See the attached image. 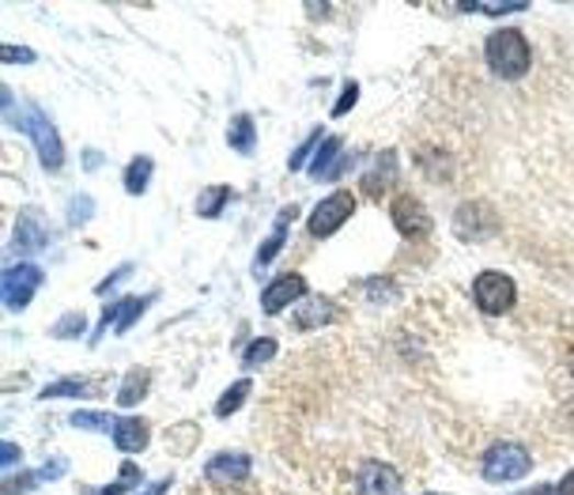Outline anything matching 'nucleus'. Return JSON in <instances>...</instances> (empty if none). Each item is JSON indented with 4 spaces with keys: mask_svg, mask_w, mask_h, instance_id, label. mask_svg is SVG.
I'll return each instance as SVG.
<instances>
[{
    "mask_svg": "<svg viewBox=\"0 0 574 495\" xmlns=\"http://www.w3.org/2000/svg\"><path fill=\"white\" fill-rule=\"evenodd\" d=\"M80 394H91L88 379H65V382H54V386L42 390V401H54V397H80Z\"/></svg>",
    "mask_w": 574,
    "mask_h": 495,
    "instance_id": "4be33fe9",
    "label": "nucleus"
},
{
    "mask_svg": "<svg viewBox=\"0 0 574 495\" xmlns=\"http://www.w3.org/2000/svg\"><path fill=\"white\" fill-rule=\"evenodd\" d=\"M487 54V65H492L495 76H503V80H521V76L529 72V65H533V54H529V42L521 38V31H495L492 38H487L484 46Z\"/></svg>",
    "mask_w": 574,
    "mask_h": 495,
    "instance_id": "f257e3e1",
    "label": "nucleus"
},
{
    "mask_svg": "<svg viewBox=\"0 0 574 495\" xmlns=\"http://www.w3.org/2000/svg\"><path fill=\"white\" fill-rule=\"evenodd\" d=\"M230 148L243 151V156H250V151H254V122H250V114H238L235 122H230Z\"/></svg>",
    "mask_w": 574,
    "mask_h": 495,
    "instance_id": "6ab92c4d",
    "label": "nucleus"
},
{
    "mask_svg": "<svg viewBox=\"0 0 574 495\" xmlns=\"http://www.w3.org/2000/svg\"><path fill=\"white\" fill-rule=\"evenodd\" d=\"M299 299H306V280L295 277V272H288V277L272 280V284L265 288L261 311H265V314H280L288 303H299Z\"/></svg>",
    "mask_w": 574,
    "mask_h": 495,
    "instance_id": "6e6552de",
    "label": "nucleus"
},
{
    "mask_svg": "<svg viewBox=\"0 0 574 495\" xmlns=\"http://www.w3.org/2000/svg\"><path fill=\"white\" fill-rule=\"evenodd\" d=\"M15 243H20V250H42V246L49 243V232H46V224H42V216L38 212H23L20 216V235H15Z\"/></svg>",
    "mask_w": 574,
    "mask_h": 495,
    "instance_id": "ddd939ff",
    "label": "nucleus"
},
{
    "mask_svg": "<svg viewBox=\"0 0 574 495\" xmlns=\"http://www.w3.org/2000/svg\"><path fill=\"white\" fill-rule=\"evenodd\" d=\"M560 495H574V469L560 481Z\"/></svg>",
    "mask_w": 574,
    "mask_h": 495,
    "instance_id": "f704fd0d",
    "label": "nucleus"
},
{
    "mask_svg": "<svg viewBox=\"0 0 574 495\" xmlns=\"http://www.w3.org/2000/svg\"><path fill=\"white\" fill-rule=\"evenodd\" d=\"M148 382H151V374L144 371V367H133V371L125 374V386L117 390V405H122V408H133L140 397H148Z\"/></svg>",
    "mask_w": 574,
    "mask_h": 495,
    "instance_id": "2eb2a0df",
    "label": "nucleus"
},
{
    "mask_svg": "<svg viewBox=\"0 0 574 495\" xmlns=\"http://www.w3.org/2000/svg\"><path fill=\"white\" fill-rule=\"evenodd\" d=\"M144 306H148V299H122V303L110 306V311L102 314L99 329H117V333H125V329L133 326V322L144 314Z\"/></svg>",
    "mask_w": 574,
    "mask_h": 495,
    "instance_id": "f8f14e48",
    "label": "nucleus"
},
{
    "mask_svg": "<svg viewBox=\"0 0 574 495\" xmlns=\"http://www.w3.org/2000/svg\"><path fill=\"white\" fill-rule=\"evenodd\" d=\"M167 488H170V481H159L156 488H151V492H144V495H162V492H167Z\"/></svg>",
    "mask_w": 574,
    "mask_h": 495,
    "instance_id": "c9c22d12",
    "label": "nucleus"
},
{
    "mask_svg": "<svg viewBox=\"0 0 574 495\" xmlns=\"http://www.w3.org/2000/svg\"><path fill=\"white\" fill-rule=\"evenodd\" d=\"M333 318V303L329 299H306V306H299L295 311V329H314V326H322V322H329Z\"/></svg>",
    "mask_w": 574,
    "mask_h": 495,
    "instance_id": "dca6fc26",
    "label": "nucleus"
},
{
    "mask_svg": "<svg viewBox=\"0 0 574 495\" xmlns=\"http://www.w3.org/2000/svg\"><path fill=\"white\" fill-rule=\"evenodd\" d=\"M461 12H480V15H510V12H526V0H510V4H461Z\"/></svg>",
    "mask_w": 574,
    "mask_h": 495,
    "instance_id": "b1692460",
    "label": "nucleus"
},
{
    "mask_svg": "<svg viewBox=\"0 0 574 495\" xmlns=\"http://www.w3.org/2000/svg\"><path fill=\"white\" fill-rule=\"evenodd\" d=\"M136 481H140V469H136L133 462H128V465L122 469V476H117L114 484H106V488H102V495H122V492L133 488Z\"/></svg>",
    "mask_w": 574,
    "mask_h": 495,
    "instance_id": "a878e982",
    "label": "nucleus"
},
{
    "mask_svg": "<svg viewBox=\"0 0 574 495\" xmlns=\"http://www.w3.org/2000/svg\"><path fill=\"white\" fill-rule=\"evenodd\" d=\"M20 61H34V54L31 49H23V46H4V65H20Z\"/></svg>",
    "mask_w": 574,
    "mask_h": 495,
    "instance_id": "2f4dec72",
    "label": "nucleus"
},
{
    "mask_svg": "<svg viewBox=\"0 0 574 495\" xmlns=\"http://www.w3.org/2000/svg\"><path fill=\"white\" fill-rule=\"evenodd\" d=\"M291 216H295V212H280V220H277V227H272V235L265 238L261 243V250H257V269H265V265H269L272 258H277L280 254V246L288 243V224H291Z\"/></svg>",
    "mask_w": 574,
    "mask_h": 495,
    "instance_id": "4468645a",
    "label": "nucleus"
},
{
    "mask_svg": "<svg viewBox=\"0 0 574 495\" xmlns=\"http://www.w3.org/2000/svg\"><path fill=\"white\" fill-rule=\"evenodd\" d=\"M72 424H76V428H91V431H106V428L114 431V424H110L102 413H76Z\"/></svg>",
    "mask_w": 574,
    "mask_h": 495,
    "instance_id": "bb28decb",
    "label": "nucleus"
},
{
    "mask_svg": "<svg viewBox=\"0 0 574 495\" xmlns=\"http://www.w3.org/2000/svg\"><path fill=\"white\" fill-rule=\"evenodd\" d=\"M83 329H88V318H80V314H68L61 326L54 329V337H76V333H83Z\"/></svg>",
    "mask_w": 574,
    "mask_h": 495,
    "instance_id": "c85d7f7f",
    "label": "nucleus"
},
{
    "mask_svg": "<svg viewBox=\"0 0 574 495\" xmlns=\"http://www.w3.org/2000/svg\"><path fill=\"white\" fill-rule=\"evenodd\" d=\"M148 182H151V159L148 156H136L133 164H128V170H125V190L133 193V198H140V193L148 190Z\"/></svg>",
    "mask_w": 574,
    "mask_h": 495,
    "instance_id": "f3484780",
    "label": "nucleus"
},
{
    "mask_svg": "<svg viewBox=\"0 0 574 495\" xmlns=\"http://www.w3.org/2000/svg\"><path fill=\"white\" fill-rule=\"evenodd\" d=\"M114 442L117 450H125V454H136V450L148 447V424L140 420V416H122V420H114Z\"/></svg>",
    "mask_w": 574,
    "mask_h": 495,
    "instance_id": "9d476101",
    "label": "nucleus"
},
{
    "mask_svg": "<svg viewBox=\"0 0 574 495\" xmlns=\"http://www.w3.org/2000/svg\"><path fill=\"white\" fill-rule=\"evenodd\" d=\"M314 144H322V130H314L311 133V140H303V144H299V151H295V156H291V170H299V167H303L306 164V156H311V148H314Z\"/></svg>",
    "mask_w": 574,
    "mask_h": 495,
    "instance_id": "cd10ccee",
    "label": "nucleus"
},
{
    "mask_svg": "<svg viewBox=\"0 0 574 495\" xmlns=\"http://www.w3.org/2000/svg\"><path fill=\"white\" fill-rule=\"evenodd\" d=\"M272 356H277V340L272 337H261V340H254L250 348H246V367H261V363H269Z\"/></svg>",
    "mask_w": 574,
    "mask_h": 495,
    "instance_id": "5701e85b",
    "label": "nucleus"
},
{
    "mask_svg": "<svg viewBox=\"0 0 574 495\" xmlns=\"http://www.w3.org/2000/svg\"><path fill=\"white\" fill-rule=\"evenodd\" d=\"M23 133H27V140L34 144V151H38L42 167L46 170H61L65 167L61 136H57L54 122H49L38 106H27V114H23Z\"/></svg>",
    "mask_w": 574,
    "mask_h": 495,
    "instance_id": "f03ea898",
    "label": "nucleus"
},
{
    "mask_svg": "<svg viewBox=\"0 0 574 495\" xmlns=\"http://www.w3.org/2000/svg\"><path fill=\"white\" fill-rule=\"evenodd\" d=\"M518 495H560V488H552V484H537V488L518 492Z\"/></svg>",
    "mask_w": 574,
    "mask_h": 495,
    "instance_id": "72a5a7b5",
    "label": "nucleus"
},
{
    "mask_svg": "<svg viewBox=\"0 0 574 495\" xmlns=\"http://www.w3.org/2000/svg\"><path fill=\"white\" fill-rule=\"evenodd\" d=\"M473 299L484 314H507L514 299H518V288H514L507 272H480L473 280Z\"/></svg>",
    "mask_w": 574,
    "mask_h": 495,
    "instance_id": "20e7f679",
    "label": "nucleus"
},
{
    "mask_svg": "<svg viewBox=\"0 0 574 495\" xmlns=\"http://www.w3.org/2000/svg\"><path fill=\"white\" fill-rule=\"evenodd\" d=\"M390 220L405 238H427L431 235V216H427L424 204H419L416 198H408V193H401V198L390 201Z\"/></svg>",
    "mask_w": 574,
    "mask_h": 495,
    "instance_id": "39448f33",
    "label": "nucleus"
},
{
    "mask_svg": "<svg viewBox=\"0 0 574 495\" xmlns=\"http://www.w3.org/2000/svg\"><path fill=\"white\" fill-rule=\"evenodd\" d=\"M529 450L518 447V442H495L484 454V481L487 484H510L521 481L529 473Z\"/></svg>",
    "mask_w": 574,
    "mask_h": 495,
    "instance_id": "7ed1b4c3",
    "label": "nucleus"
},
{
    "mask_svg": "<svg viewBox=\"0 0 574 495\" xmlns=\"http://www.w3.org/2000/svg\"><path fill=\"white\" fill-rule=\"evenodd\" d=\"M250 473V458L246 454H216L209 465H204V476L209 481H243Z\"/></svg>",
    "mask_w": 574,
    "mask_h": 495,
    "instance_id": "9b49d317",
    "label": "nucleus"
},
{
    "mask_svg": "<svg viewBox=\"0 0 574 495\" xmlns=\"http://www.w3.org/2000/svg\"><path fill=\"white\" fill-rule=\"evenodd\" d=\"M91 212H95V204H91V198H76L72 201V224H83V220H91Z\"/></svg>",
    "mask_w": 574,
    "mask_h": 495,
    "instance_id": "7c9ffc66",
    "label": "nucleus"
},
{
    "mask_svg": "<svg viewBox=\"0 0 574 495\" xmlns=\"http://www.w3.org/2000/svg\"><path fill=\"white\" fill-rule=\"evenodd\" d=\"M356 484H359V495H401V476L385 462H363Z\"/></svg>",
    "mask_w": 574,
    "mask_h": 495,
    "instance_id": "1a4fd4ad",
    "label": "nucleus"
},
{
    "mask_svg": "<svg viewBox=\"0 0 574 495\" xmlns=\"http://www.w3.org/2000/svg\"><path fill=\"white\" fill-rule=\"evenodd\" d=\"M356 99H359V83H348V88H345V95H340V99H337V106H333V114H337V117H345L348 110L356 106Z\"/></svg>",
    "mask_w": 574,
    "mask_h": 495,
    "instance_id": "c756f323",
    "label": "nucleus"
},
{
    "mask_svg": "<svg viewBox=\"0 0 574 495\" xmlns=\"http://www.w3.org/2000/svg\"><path fill=\"white\" fill-rule=\"evenodd\" d=\"M42 284V269L38 265H12V269L4 272V303L12 306V311H23V306L31 303L34 292H38Z\"/></svg>",
    "mask_w": 574,
    "mask_h": 495,
    "instance_id": "0eeeda50",
    "label": "nucleus"
},
{
    "mask_svg": "<svg viewBox=\"0 0 574 495\" xmlns=\"http://www.w3.org/2000/svg\"><path fill=\"white\" fill-rule=\"evenodd\" d=\"M382 178H393V156H390V151H385V156H379V164H374V178H367L363 190L379 198V193H382V185H379Z\"/></svg>",
    "mask_w": 574,
    "mask_h": 495,
    "instance_id": "393cba45",
    "label": "nucleus"
},
{
    "mask_svg": "<svg viewBox=\"0 0 574 495\" xmlns=\"http://www.w3.org/2000/svg\"><path fill=\"white\" fill-rule=\"evenodd\" d=\"M340 156V136H329V140H322V151H318V159L311 164V175L314 178H329L333 175V159Z\"/></svg>",
    "mask_w": 574,
    "mask_h": 495,
    "instance_id": "aec40b11",
    "label": "nucleus"
},
{
    "mask_svg": "<svg viewBox=\"0 0 574 495\" xmlns=\"http://www.w3.org/2000/svg\"><path fill=\"white\" fill-rule=\"evenodd\" d=\"M15 458H20V450H15L12 442H4V454H0V462H4V469H12Z\"/></svg>",
    "mask_w": 574,
    "mask_h": 495,
    "instance_id": "473e14b6",
    "label": "nucleus"
},
{
    "mask_svg": "<svg viewBox=\"0 0 574 495\" xmlns=\"http://www.w3.org/2000/svg\"><path fill=\"white\" fill-rule=\"evenodd\" d=\"M227 198H230V190L227 185H212V190H204L201 193V201H196V216H220L224 212V204H227Z\"/></svg>",
    "mask_w": 574,
    "mask_h": 495,
    "instance_id": "412c9836",
    "label": "nucleus"
},
{
    "mask_svg": "<svg viewBox=\"0 0 574 495\" xmlns=\"http://www.w3.org/2000/svg\"><path fill=\"white\" fill-rule=\"evenodd\" d=\"M356 212V198H351L348 190H337L333 198H325L318 209H314V216H311V235L314 238H325V235H333L337 232L340 224Z\"/></svg>",
    "mask_w": 574,
    "mask_h": 495,
    "instance_id": "423d86ee",
    "label": "nucleus"
},
{
    "mask_svg": "<svg viewBox=\"0 0 574 495\" xmlns=\"http://www.w3.org/2000/svg\"><path fill=\"white\" fill-rule=\"evenodd\" d=\"M246 397H250V379H238V382H230V386H227V394L216 401V416H220V420H227V416L235 413V408L243 405Z\"/></svg>",
    "mask_w": 574,
    "mask_h": 495,
    "instance_id": "a211bd4d",
    "label": "nucleus"
}]
</instances>
